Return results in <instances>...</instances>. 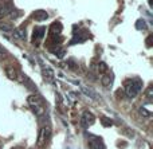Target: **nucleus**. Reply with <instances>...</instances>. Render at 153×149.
Here are the masks:
<instances>
[{"label": "nucleus", "instance_id": "obj_5", "mask_svg": "<svg viewBox=\"0 0 153 149\" xmlns=\"http://www.w3.org/2000/svg\"><path fill=\"white\" fill-rule=\"evenodd\" d=\"M81 122H82V125L85 126V128H89L90 125H93V124L95 122V117H94V114L93 113H90V112H83V114H82V117H81Z\"/></svg>", "mask_w": 153, "mask_h": 149}, {"label": "nucleus", "instance_id": "obj_14", "mask_svg": "<svg viewBox=\"0 0 153 149\" xmlns=\"http://www.w3.org/2000/svg\"><path fill=\"white\" fill-rule=\"evenodd\" d=\"M0 30L4 32H13V26L7 21H0Z\"/></svg>", "mask_w": 153, "mask_h": 149}, {"label": "nucleus", "instance_id": "obj_17", "mask_svg": "<svg viewBox=\"0 0 153 149\" xmlns=\"http://www.w3.org/2000/svg\"><path fill=\"white\" fill-rule=\"evenodd\" d=\"M7 50L5 48H3L1 46H0V59H4V58H7Z\"/></svg>", "mask_w": 153, "mask_h": 149}, {"label": "nucleus", "instance_id": "obj_20", "mask_svg": "<svg viewBox=\"0 0 153 149\" xmlns=\"http://www.w3.org/2000/svg\"><path fill=\"white\" fill-rule=\"evenodd\" d=\"M149 5H151V7H152V0H149Z\"/></svg>", "mask_w": 153, "mask_h": 149}, {"label": "nucleus", "instance_id": "obj_9", "mask_svg": "<svg viewBox=\"0 0 153 149\" xmlns=\"http://www.w3.org/2000/svg\"><path fill=\"white\" fill-rule=\"evenodd\" d=\"M32 19H35L36 21H45L48 19V13L45 10H36L32 12Z\"/></svg>", "mask_w": 153, "mask_h": 149}, {"label": "nucleus", "instance_id": "obj_16", "mask_svg": "<svg viewBox=\"0 0 153 149\" xmlns=\"http://www.w3.org/2000/svg\"><path fill=\"white\" fill-rule=\"evenodd\" d=\"M145 96H146V98L148 99H152V97H153V86H149L148 89L145 90Z\"/></svg>", "mask_w": 153, "mask_h": 149}, {"label": "nucleus", "instance_id": "obj_15", "mask_svg": "<svg viewBox=\"0 0 153 149\" xmlns=\"http://www.w3.org/2000/svg\"><path fill=\"white\" fill-rule=\"evenodd\" d=\"M97 70L100 74H102V73H106L108 71V66H106V63H103V62H100L97 66Z\"/></svg>", "mask_w": 153, "mask_h": 149}, {"label": "nucleus", "instance_id": "obj_11", "mask_svg": "<svg viewBox=\"0 0 153 149\" xmlns=\"http://www.w3.org/2000/svg\"><path fill=\"white\" fill-rule=\"evenodd\" d=\"M13 35H15V38L16 39H19V40H24L26 39V30L24 28H16V30H13Z\"/></svg>", "mask_w": 153, "mask_h": 149}, {"label": "nucleus", "instance_id": "obj_6", "mask_svg": "<svg viewBox=\"0 0 153 149\" xmlns=\"http://www.w3.org/2000/svg\"><path fill=\"white\" fill-rule=\"evenodd\" d=\"M51 136V130L50 128H43L42 130H40V134H39V140H38V147H43L45 144H47L48 139H50Z\"/></svg>", "mask_w": 153, "mask_h": 149}, {"label": "nucleus", "instance_id": "obj_8", "mask_svg": "<svg viewBox=\"0 0 153 149\" xmlns=\"http://www.w3.org/2000/svg\"><path fill=\"white\" fill-rule=\"evenodd\" d=\"M81 90H82V93H83L85 96H87L89 98L94 99V101H98V99H100L98 94L95 93V91L93 90L91 87H89V86H86V85H81Z\"/></svg>", "mask_w": 153, "mask_h": 149}, {"label": "nucleus", "instance_id": "obj_21", "mask_svg": "<svg viewBox=\"0 0 153 149\" xmlns=\"http://www.w3.org/2000/svg\"><path fill=\"white\" fill-rule=\"evenodd\" d=\"M0 149H3V144H1V142H0Z\"/></svg>", "mask_w": 153, "mask_h": 149}, {"label": "nucleus", "instance_id": "obj_2", "mask_svg": "<svg viewBox=\"0 0 153 149\" xmlns=\"http://www.w3.org/2000/svg\"><path fill=\"white\" fill-rule=\"evenodd\" d=\"M27 102H28L30 106L34 109L35 114L36 116H43V113H45V106H43V102H42V99L39 98V96L32 94V96H30L28 98H27Z\"/></svg>", "mask_w": 153, "mask_h": 149}, {"label": "nucleus", "instance_id": "obj_3", "mask_svg": "<svg viewBox=\"0 0 153 149\" xmlns=\"http://www.w3.org/2000/svg\"><path fill=\"white\" fill-rule=\"evenodd\" d=\"M13 11V4L11 0H1L0 1V16H7Z\"/></svg>", "mask_w": 153, "mask_h": 149}, {"label": "nucleus", "instance_id": "obj_12", "mask_svg": "<svg viewBox=\"0 0 153 149\" xmlns=\"http://www.w3.org/2000/svg\"><path fill=\"white\" fill-rule=\"evenodd\" d=\"M111 81H113V77L110 74H103L102 78H101V82H102V85L105 87H109L111 85Z\"/></svg>", "mask_w": 153, "mask_h": 149}, {"label": "nucleus", "instance_id": "obj_4", "mask_svg": "<svg viewBox=\"0 0 153 149\" xmlns=\"http://www.w3.org/2000/svg\"><path fill=\"white\" fill-rule=\"evenodd\" d=\"M46 34V28L45 27H38V28L34 30V34H32V43L35 46H39V43L42 42L43 36Z\"/></svg>", "mask_w": 153, "mask_h": 149}, {"label": "nucleus", "instance_id": "obj_19", "mask_svg": "<svg viewBox=\"0 0 153 149\" xmlns=\"http://www.w3.org/2000/svg\"><path fill=\"white\" fill-rule=\"evenodd\" d=\"M151 40H152V35H149L148 39H146V42H148V43H146V44H148V47H151Z\"/></svg>", "mask_w": 153, "mask_h": 149}, {"label": "nucleus", "instance_id": "obj_10", "mask_svg": "<svg viewBox=\"0 0 153 149\" xmlns=\"http://www.w3.org/2000/svg\"><path fill=\"white\" fill-rule=\"evenodd\" d=\"M4 70H5V74H7V77L10 78V79L18 81V78H19V71L18 70L13 69V67H11V66H7Z\"/></svg>", "mask_w": 153, "mask_h": 149}, {"label": "nucleus", "instance_id": "obj_18", "mask_svg": "<svg viewBox=\"0 0 153 149\" xmlns=\"http://www.w3.org/2000/svg\"><path fill=\"white\" fill-rule=\"evenodd\" d=\"M102 124H103L105 126H110V125H111V121H108L106 118H102Z\"/></svg>", "mask_w": 153, "mask_h": 149}, {"label": "nucleus", "instance_id": "obj_7", "mask_svg": "<svg viewBox=\"0 0 153 149\" xmlns=\"http://www.w3.org/2000/svg\"><path fill=\"white\" fill-rule=\"evenodd\" d=\"M87 144H89L90 149H105V144H103L102 140L98 139V137H90Z\"/></svg>", "mask_w": 153, "mask_h": 149}, {"label": "nucleus", "instance_id": "obj_1", "mask_svg": "<svg viewBox=\"0 0 153 149\" xmlns=\"http://www.w3.org/2000/svg\"><path fill=\"white\" fill-rule=\"evenodd\" d=\"M125 89H126V96L129 98H134L143 89V82L140 79H132L129 82H126Z\"/></svg>", "mask_w": 153, "mask_h": 149}, {"label": "nucleus", "instance_id": "obj_13", "mask_svg": "<svg viewBox=\"0 0 153 149\" xmlns=\"http://www.w3.org/2000/svg\"><path fill=\"white\" fill-rule=\"evenodd\" d=\"M43 77L46 78L47 81H53V78H54V73H53V70L50 69V67H47V66H43Z\"/></svg>", "mask_w": 153, "mask_h": 149}, {"label": "nucleus", "instance_id": "obj_22", "mask_svg": "<svg viewBox=\"0 0 153 149\" xmlns=\"http://www.w3.org/2000/svg\"><path fill=\"white\" fill-rule=\"evenodd\" d=\"M13 149H18V148H13Z\"/></svg>", "mask_w": 153, "mask_h": 149}]
</instances>
